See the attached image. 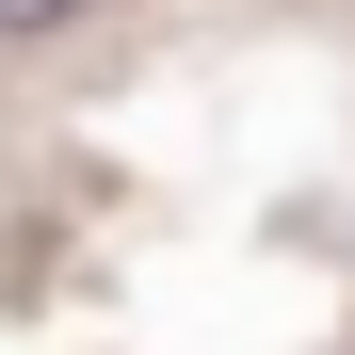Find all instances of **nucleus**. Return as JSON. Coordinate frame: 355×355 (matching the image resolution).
Wrapping results in <instances>:
<instances>
[{
    "instance_id": "obj_1",
    "label": "nucleus",
    "mask_w": 355,
    "mask_h": 355,
    "mask_svg": "<svg viewBox=\"0 0 355 355\" xmlns=\"http://www.w3.org/2000/svg\"><path fill=\"white\" fill-rule=\"evenodd\" d=\"M65 17H81V0H0V49H49Z\"/></svg>"
}]
</instances>
